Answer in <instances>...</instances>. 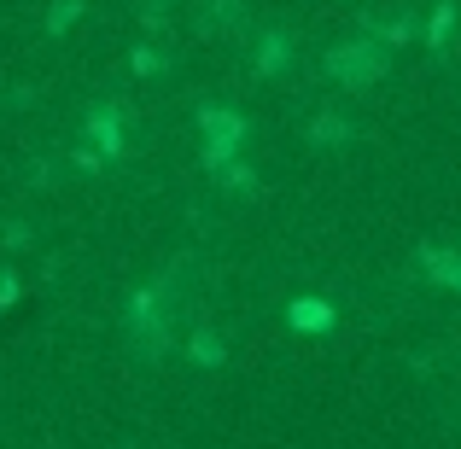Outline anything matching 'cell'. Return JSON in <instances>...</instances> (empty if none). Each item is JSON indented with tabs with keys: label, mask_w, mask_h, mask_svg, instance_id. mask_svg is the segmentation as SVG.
I'll use <instances>...</instances> for the list:
<instances>
[{
	"label": "cell",
	"mask_w": 461,
	"mask_h": 449,
	"mask_svg": "<svg viewBox=\"0 0 461 449\" xmlns=\"http://www.w3.org/2000/svg\"><path fill=\"white\" fill-rule=\"evenodd\" d=\"M169 286H176V269L158 274L152 286H140V292L129 298V338H135L152 362L169 350V310H164V303H169Z\"/></svg>",
	"instance_id": "1"
},
{
	"label": "cell",
	"mask_w": 461,
	"mask_h": 449,
	"mask_svg": "<svg viewBox=\"0 0 461 449\" xmlns=\"http://www.w3.org/2000/svg\"><path fill=\"white\" fill-rule=\"evenodd\" d=\"M327 76H333L339 88H350V94L374 88V82L385 76V53H380V35H350V41H339L333 53H327Z\"/></svg>",
	"instance_id": "2"
},
{
	"label": "cell",
	"mask_w": 461,
	"mask_h": 449,
	"mask_svg": "<svg viewBox=\"0 0 461 449\" xmlns=\"http://www.w3.org/2000/svg\"><path fill=\"white\" fill-rule=\"evenodd\" d=\"M193 123L204 129V169H211V175L234 169L240 140L251 135V123H246V117H240V112H228V105H199V112H193Z\"/></svg>",
	"instance_id": "3"
},
{
	"label": "cell",
	"mask_w": 461,
	"mask_h": 449,
	"mask_svg": "<svg viewBox=\"0 0 461 449\" xmlns=\"http://www.w3.org/2000/svg\"><path fill=\"white\" fill-rule=\"evenodd\" d=\"M123 117H129V112H123V105H117V100H100V105H88V135L100 140V157H112V164H117V157L129 152Z\"/></svg>",
	"instance_id": "4"
},
{
	"label": "cell",
	"mask_w": 461,
	"mask_h": 449,
	"mask_svg": "<svg viewBox=\"0 0 461 449\" xmlns=\"http://www.w3.org/2000/svg\"><path fill=\"white\" fill-rule=\"evenodd\" d=\"M286 65H293V35H286L281 23H263V30H258V58H251L258 82H275Z\"/></svg>",
	"instance_id": "5"
},
{
	"label": "cell",
	"mask_w": 461,
	"mask_h": 449,
	"mask_svg": "<svg viewBox=\"0 0 461 449\" xmlns=\"http://www.w3.org/2000/svg\"><path fill=\"white\" fill-rule=\"evenodd\" d=\"M246 23H251V6H246V0H204V6H199V30L211 35V41L240 35Z\"/></svg>",
	"instance_id": "6"
},
{
	"label": "cell",
	"mask_w": 461,
	"mask_h": 449,
	"mask_svg": "<svg viewBox=\"0 0 461 449\" xmlns=\"http://www.w3.org/2000/svg\"><path fill=\"white\" fill-rule=\"evenodd\" d=\"M333 321H339V310H333L327 298H315V292H304V298L286 303V327H293V333H327Z\"/></svg>",
	"instance_id": "7"
},
{
	"label": "cell",
	"mask_w": 461,
	"mask_h": 449,
	"mask_svg": "<svg viewBox=\"0 0 461 449\" xmlns=\"http://www.w3.org/2000/svg\"><path fill=\"white\" fill-rule=\"evenodd\" d=\"M420 274H427V281H438L444 292H461V251L420 246Z\"/></svg>",
	"instance_id": "8"
},
{
	"label": "cell",
	"mask_w": 461,
	"mask_h": 449,
	"mask_svg": "<svg viewBox=\"0 0 461 449\" xmlns=\"http://www.w3.org/2000/svg\"><path fill=\"white\" fill-rule=\"evenodd\" d=\"M350 135H357V129H350L345 112H315L310 123H304V140H310V147H345Z\"/></svg>",
	"instance_id": "9"
},
{
	"label": "cell",
	"mask_w": 461,
	"mask_h": 449,
	"mask_svg": "<svg viewBox=\"0 0 461 449\" xmlns=\"http://www.w3.org/2000/svg\"><path fill=\"white\" fill-rule=\"evenodd\" d=\"M187 356L199 362V368H222V362H228V350H222V338H216L211 327H193V338H187Z\"/></svg>",
	"instance_id": "10"
},
{
	"label": "cell",
	"mask_w": 461,
	"mask_h": 449,
	"mask_svg": "<svg viewBox=\"0 0 461 449\" xmlns=\"http://www.w3.org/2000/svg\"><path fill=\"white\" fill-rule=\"evenodd\" d=\"M450 35H456V0H438V6H432V23H427V47H432V53H444Z\"/></svg>",
	"instance_id": "11"
},
{
	"label": "cell",
	"mask_w": 461,
	"mask_h": 449,
	"mask_svg": "<svg viewBox=\"0 0 461 449\" xmlns=\"http://www.w3.org/2000/svg\"><path fill=\"white\" fill-rule=\"evenodd\" d=\"M77 18H82V0H53L47 6V35H65Z\"/></svg>",
	"instance_id": "12"
},
{
	"label": "cell",
	"mask_w": 461,
	"mask_h": 449,
	"mask_svg": "<svg viewBox=\"0 0 461 449\" xmlns=\"http://www.w3.org/2000/svg\"><path fill=\"white\" fill-rule=\"evenodd\" d=\"M129 65H135V76H164V70H169V58L158 53V47H147V41H140L135 53H129Z\"/></svg>",
	"instance_id": "13"
},
{
	"label": "cell",
	"mask_w": 461,
	"mask_h": 449,
	"mask_svg": "<svg viewBox=\"0 0 461 449\" xmlns=\"http://www.w3.org/2000/svg\"><path fill=\"white\" fill-rule=\"evenodd\" d=\"M374 30H380V23H374ZM415 35H420V23H415V18H409V12H403V18H392V23H385V30H380V41L403 47V41H415Z\"/></svg>",
	"instance_id": "14"
},
{
	"label": "cell",
	"mask_w": 461,
	"mask_h": 449,
	"mask_svg": "<svg viewBox=\"0 0 461 449\" xmlns=\"http://www.w3.org/2000/svg\"><path fill=\"white\" fill-rule=\"evenodd\" d=\"M169 6H176V0H140V30H164V23H169Z\"/></svg>",
	"instance_id": "15"
},
{
	"label": "cell",
	"mask_w": 461,
	"mask_h": 449,
	"mask_svg": "<svg viewBox=\"0 0 461 449\" xmlns=\"http://www.w3.org/2000/svg\"><path fill=\"white\" fill-rule=\"evenodd\" d=\"M216 181H222L228 193H251V187H258V169H251V164H234V169H222Z\"/></svg>",
	"instance_id": "16"
},
{
	"label": "cell",
	"mask_w": 461,
	"mask_h": 449,
	"mask_svg": "<svg viewBox=\"0 0 461 449\" xmlns=\"http://www.w3.org/2000/svg\"><path fill=\"white\" fill-rule=\"evenodd\" d=\"M18 292H23L18 274H0V310H6V303H18Z\"/></svg>",
	"instance_id": "17"
}]
</instances>
